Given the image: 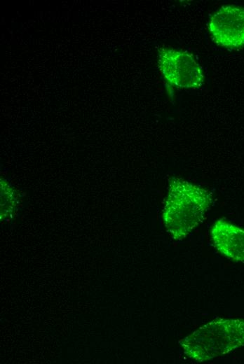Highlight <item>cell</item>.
Wrapping results in <instances>:
<instances>
[{"label":"cell","instance_id":"6da1fadb","mask_svg":"<svg viewBox=\"0 0 244 364\" xmlns=\"http://www.w3.org/2000/svg\"><path fill=\"white\" fill-rule=\"evenodd\" d=\"M212 195L180 178L170 179L163 211L167 232L175 240L185 238L204 218Z\"/></svg>","mask_w":244,"mask_h":364},{"label":"cell","instance_id":"7a4b0ae2","mask_svg":"<svg viewBox=\"0 0 244 364\" xmlns=\"http://www.w3.org/2000/svg\"><path fill=\"white\" fill-rule=\"evenodd\" d=\"M189 358L204 362L244 346V317L213 320L179 341Z\"/></svg>","mask_w":244,"mask_h":364},{"label":"cell","instance_id":"3957f363","mask_svg":"<svg viewBox=\"0 0 244 364\" xmlns=\"http://www.w3.org/2000/svg\"><path fill=\"white\" fill-rule=\"evenodd\" d=\"M158 67L164 78L179 88L194 89L203 83L202 68L187 52L162 48L159 52Z\"/></svg>","mask_w":244,"mask_h":364},{"label":"cell","instance_id":"277c9868","mask_svg":"<svg viewBox=\"0 0 244 364\" xmlns=\"http://www.w3.org/2000/svg\"><path fill=\"white\" fill-rule=\"evenodd\" d=\"M208 29L213 41L220 46H244V8L222 6L210 18Z\"/></svg>","mask_w":244,"mask_h":364},{"label":"cell","instance_id":"5b68a950","mask_svg":"<svg viewBox=\"0 0 244 364\" xmlns=\"http://www.w3.org/2000/svg\"><path fill=\"white\" fill-rule=\"evenodd\" d=\"M215 248L226 258L244 262V230L223 219L217 220L210 231Z\"/></svg>","mask_w":244,"mask_h":364}]
</instances>
